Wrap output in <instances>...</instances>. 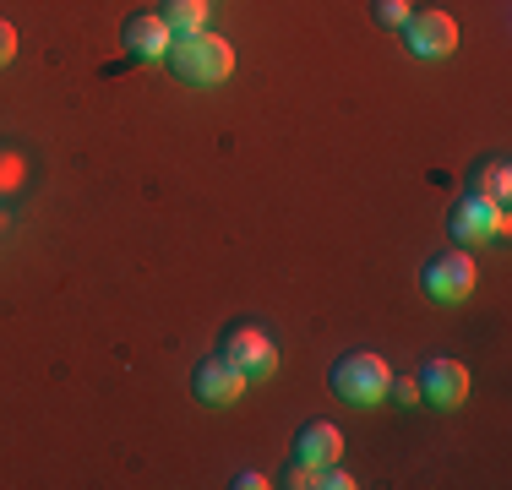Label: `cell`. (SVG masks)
Listing matches in <instances>:
<instances>
[{
  "label": "cell",
  "mask_w": 512,
  "mask_h": 490,
  "mask_svg": "<svg viewBox=\"0 0 512 490\" xmlns=\"http://www.w3.org/2000/svg\"><path fill=\"white\" fill-rule=\"evenodd\" d=\"M169 71H175L180 82H191V88H218V82L235 71V49L229 39H218V33H175L164 49Z\"/></svg>",
  "instance_id": "6da1fadb"
},
{
  "label": "cell",
  "mask_w": 512,
  "mask_h": 490,
  "mask_svg": "<svg viewBox=\"0 0 512 490\" xmlns=\"http://www.w3.org/2000/svg\"><path fill=\"white\" fill-rule=\"evenodd\" d=\"M218 354H224L229 365H240V371H246V382H267V376L278 371V343H273V333H267V327H256V322L224 327Z\"/></svg>",
  "instance_id": "7a4b0ae2"
},
{
  "label": "cell",
  "mask_w": 512,
  "mask_h": 490,
  "mask_svg": "<svg viewBox=\"0 0 512 490\" xmlns=\"http://www.w3.org/2000/svg\"><path fill=\"white\" fill-rule=\"evenodd\" d=\"M387 382H393V371H387V360L382 354H344V360L333 365V392L344 403H360V409H371V403H382L387 398Z\"/></svg>",
  "instance_id": "3957f363"
},
{
  "label": "cell",
  "mask_w": 512,
  "mask_h": 490,
  "mask_svg": "<svg viewBox=\"0 0 512 490\" xmlns=\"http://www.w3.org/2000/svg\"><path fill=\"white\" fill-rule=\"evenodd\" d=\"M447 229H453L458 245H485V240H502L507 235V207H496L491 196L469 191L453 202V213H447Z\"/></svg>",
  "instance_id": "277c9868"
},
{
  "label": "cell",
  "mask_w": 512,
  "mask_h": 490,
  "mask_svg": "<svg viewBox=\"0 0 512 490\" xmlns=\"http://www.w3.org/2000/svg\"><path fill=\"white\" fill-rule=\"evenodd\" d=\"M420 284H425L431 300L463 305L474 294V284H480V267H474V256H463V251H442V256H431V262H425Z\"/></svg>",
  "instance_id": "5b68a950"
},
{
  "label": "cell",
  "mask_w": 512,
  "mask_h": 490,
  "mask_svg": "<svg viewBox=\"0 0 512 490\" xmlns=\"http://www.w3.org/2000/svg\"><path fill=\"white\" fill-rule=\"evenodd\" d=\"M398 33H404V44L420 60H447L458 49V22L447 11H409V22Z\"/></svg>",
  "instance_id": "8992f818"
},
{
  "label": "cell",
  "mask_w": 512,
  "mask_h": 490,
  "mask_svg": "<svg viewBox=\"0 0 512 490\" xmlns=\"http://www.w3.org/2000/svg\"><path fill=\"white\" fill-rule=\"evenodd\" d=\"M191 392H197L202 403H213V409H229V403H240V392H246V371L229 365L224 354H207L197 371H191Z\"/></svg>",
  "instance_id": "52a82bcc"
},
{
  "label": "cell",
  "mask_w": 512,
  "mask_h": 490,
  "mask_svg": "<svg viewBox=\"0 0 512 490\" xmlns=\"http://www.w3.org/2000/svg\"><path fill=\"white\" fill-rule=\"evenodd\" d=\"M420 398L436 409H458L469 398V365L458 360H425L420 365Z\"/></svg>",
  "instance_id": "ba28073f"
},
{
  "label": "cell",
  "mask_w": 512,
  "mask_h": 490,
  "mask_svg": "<svg viewBox=\"0 0 512 490\" xmlns=\"http://www.w3.org/2000/svg\"><path fill=\"white\" fill-rule=\"evenodd\" d=\"M120 39H126V55H137V60H164V49L175 33L164 28V17L158 11H131L126 17V28H120Z\"/></svg>",
  "instance_id": "9c48e42d"
},
{
  "label": "cell",
  "mask_w": 512,
  "mask_h": 490,
  "mask_svg": "<svg viewBox=\"0 0 512 490\" xmlns=\"http://www.w3.org/2000/svg\"><path fill=\"white\" fill-rule=\"evenodd\" d=\"M295 452H300V463H311V469H322V463H338V458H344V431H338L333 420H311L306 431H300Z\"/></svg>",
  "instance_id": "30bf717a"
},
{
  "label": "cell",
  "mask_w": 512,
  "mask_h": 490,
  "mask_svg": "<svg viewBox=\"0 0 512 490\" xmlns=\"http://www.w3.org/2000/svg\"><path fill=\"white\" fill-rule=\"evenodd\" d=\"M158 17H164L169 33H202L207 28V0H164Z\"/></svg>",
  "instance_id": "8fae6325"
},
{
  "label": "cell",
  "mask_w": 512,
  "mask_h": 490,
  "mask_svg": "<svg viewBox=\"0 0 512 490\" xmlns=\"http://www.w3.org/2000/svg\"><path fill=\"white\" fill-rule=\"evenodd\" d=\"M474 191L480 196H491L496 207H507V191H512V169H507V158L496 153V158H485L480 169H474Z\"/></svg>",
  "instance_id": "7c38bea8"
},
{
  "label": "cell",
  "mask_w": 512,
  "mask_h": 490,
  "mask_svg": "<svg viewBox=\"0 0 512 490\" xmlns=\"http://www.w3.org/2000/svg\"><path fill=\"white\" fill-rule=\"evenodd\" d=\"M311 490H355V480L338 463H322V469H311Z\"/></svg>",
  "instance_id": "4fadbf2b"
},
{
  "label": "cell",
  "mask_w": 512,
  "mask_h": 490,
  "mask_svg": "<svg viewBox=\"0 0 512 490\" xmlns=\"http://www.w3.org/2000/svg\"><path fill=\"white\" fill-rule=\"evenodd\" d=\"M376 22H382V28H404L409 22V0H376Z\"/></svg>",
  "instance_id": "5bb4252c"
},
{
  "label": "cell",
  "mask_w": 512,
  "mask_h": 490,
  "mask_svg": "<svg viewBox=\"0 0 512 490\" xmlns=\"http://www.w3.org/2000/svg\"><path fill=\"white\" fill-rule=\"evenodd\" d=\"M387 398H398V403H420V376H393V382H387Z\"/></svg>",
  "instance_id": "9a60e30c"
},
{
  "label": "cell",
  "mask_w": 512,
  "mask_h": 490,
  "mask_svg": "<svg viewBox=\"0 0 512 490\" xmlns=\"http://www.w3.org/2000/svg\"><path fill=\"white\" fill-rule=\"evenodd\" d=\"M11 60H17V28L0 17V66H11Z\"/></svg>",
  "instance_id": "2e32d148"
},
{
  "label": "cell",
  "mask_w": 512,
  "mask_h": 490,
  "mask_svg": "<svg viewBox=\"0 0 512 490\" xmlns=\"http://www.w3.org/2000/svg\"><path fill=\"white\" fill-rule=\"evenodd\" d=\"M284 485H295V490H306L311 485V463H295V469L284 474Z\"/></svg>",
  "instance_id": "e0dca14e"
},
{
  "label": "cell",
  "mask_w": 512,
  "mask_h": 490,
  "mask_svg": "<svg viewBox=\"0 0 512 490\" xmlns=\"http://www.w3.org/2000/svg\"><path fill=\"white\" fill-rule=\"evenodd\" d=\"M256 485H267L262 474H235V490H256Z\"/></svg>",
  "instance_id": "ac0fdd59"
}]
</instances>
